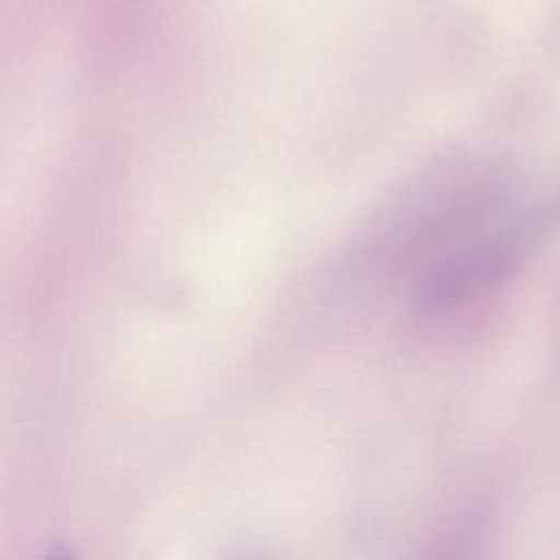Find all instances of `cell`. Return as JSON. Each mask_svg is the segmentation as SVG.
I'll list each match as a JSON object with an SVG mask.
<instances>
[{"label": "cell", "instance_id": "6da1fadb", "mask_svg": "<svg viewBox=\"0 0 560 560\" xmlns=\"http://www.w3.org/2000/svg\"><path fill=\"white\" fill-rule=\"evenodd\" d=\"M42 560H79L74 549L68 545H50L48 551L42 556Z\"/></svg>", "mask_w": 560, "mask_h": 560}]
</instances>
